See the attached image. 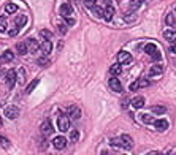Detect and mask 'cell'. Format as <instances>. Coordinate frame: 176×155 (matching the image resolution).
<instances>
[{
  "label": "cell",
  "instance_id": "obj_20",
  "mask_svg": "<svg viewBox=\"0 0 176 155\" xmlns=\"http://www.w3.org/2000/svg\"><path fill=\"white\" fill-rule=\"evenodd\" d=\"M113 16H114V8H113V7H106V10H105V14H103V19H106V21H111V19H113Z\"/></svg>",
  "mask_w": 176,
  "mask_h": 155
},
{
  "label": "cell",
  "instance_id": "obj_47",
  "mask_svg": "<svg viewBox=\"0 0 176 155\" xmlns=\"http://www.w3.org/2000/svg\"><path fill=\"white\" fill-rule=\"evenodd\" d=\"M171 52H173V54H176V44H173V46H171Z\"/></svg>",
  "mask_w": 176,
  "mask_h": 155
},
{
  "label": "cell",
  "instance_id": "obj_30",
  "mask_svg": "<svg viewBox=\"0 0 176 155\" xmlns=\"http://www.w3.org/2000/svg\"><path fill=\"white\" fill-rule=\"evenodd\" d=\"M94 13H95V16H98V18H103L105 10H103V8H100V7H94Z\"/></svg>",
  "mask_w": 176,
  "mask_h": 155
},
{
  "label": "cell",
  "instance_id": "obj_42",
  "mask_svg": "<svg viewBox=\"0 0 176 155\" xmlns=\"http://www.w3.org/2000/svg\"><path fill=\"white\" fill-rule=\"evenodd\" d=\"M165 21H167V24H168V25H173V24H174V18H173V14H168Z\"/></svg>",
  "mask_w": 176,
  "mask_h": 155
},
{
  "label": "cell",
  "instance_id": "obj_50",
  "mask_svg": "<svg viewBox=\"0 0 176 155\" xmlns=\"http://www.w3.org/2000/svg\"><path fill=\"white\" fill-rule=\"evenodd\" d=\"M0 125H2V119H0Z\"/></svg>",
  "mask_w": 176,
  "mask_h": 155
},
{
  "label": "cell",
  "instance_id": "obj_49",
  "mask_svg": "<svg viewBox=\"0 0 176 155\" xmlns=\"http://www.w3.org/2000/svg\"><path fill=\"white\" fill-rule=\"evenodd\" d=\"M103 155H111V153L110 152H103Z\"/></svg>",
  "mask_w": 176,
  "mask_h": 155
},
{
  "label": "cell",
  "instance_id": "obj_33",
  "mask_svg": "<svg viewBox=\"0 0 176 155\" xmlns=\"http://www.w3.org/2000/svg\"><path fill=\"white\" fill-rule=\"evenodd\" d=\"M78 138H80V132H78V130H71V133H70V139L75 142V141H78Z\"/></svg>",
  "mask_w": 176,
  "mask_h": 155
},
{
  "label": "cell",
  "instance_id": "obj_29",
  "mask_svg": "<svg viewBox=\"0 0 176 155\" xmlns=\"http://www.w3.org/2000/svg\"><path fill=\"white\" fill-rule=\"evenodd\" d=\"M137 82H138V89H140V87H148V86H149V79H146V78H141V79H138Z\"/></svg>",
  "mask_w": 176,
  "mask_h": 155
},
{
  "label": "cell",
  "instance_id": "obj_9",
  "mask_svg": "<svg viewBox=\"0 0 176 155\" xmlns=\"http://www.w3.org/2000/svg\"><path fill=\"white\" fill-rule=\"evenodd\" d=\"M40 49H41V52L44 56H48L49 52H51V49H53V44H51V40H44L41 44H40Z\"/></svg>",
  "mask_w": 176,
  "mask_h": 155
},
{
  "label": "cell",
  "instance_id": "obj_31",
  "mask_svg": "<svg viewBox=\"0 0 176 155\" xmlns=\"http://www.w3.org/2000/svg\"><path fill=\"white\" fill-rule=\"evenodd\" d=\"M0 144H2V147H3V149H8V147H10V141H8V138L0 136Z\"/></svg>",
  "mask_w": 176,
  "mask_h": 155
},
{
  "label": "cell",
  "instance_id": "obj_13",
  "mask_svg": "<svg viewBox=\"0 0 176 155\" xmlns=\"http://www.w3.org/2000/svg\"><path fill=\"white\" fill-rule=\"evenodd\" d=\"M154 125H156V128L159 132H165L167 128H168V122L165 120V119H159V120H156L154 122Z\"/></svg>",
  "mask_w": 176,
  "mask_h": 155
},
{
  "label": "cell",
  "instance_id": "obj_11",
  "mask_svg": "<svg viewBox=\"0 0 176 155\" xmlns=\"http://www.w3.org/2000/svg\"><path fill=\"white\" fill-rule=\"evenodd\" d=\"M110 87L114 92H122V86H121V82H119V79H117L116 76H113L111 79H110Z\"/></svg>",
  "mask_w": 176,
  "mask_h": 155
},
{
  "label": "cell",
  "instance_id": "obj_23",
  "mask_svg": "<svg viewBox=\"0 0 176 155\" xmlns=\"http://www.w3.org/2000/svg\"><path fill=\"white\" fill-rule=\"evenodd\" d=\"M121 71H122V70H121V65H119V63H116V65H113V67L110 68V73H111L113 76H119Z\"/></svg>",
  "mask_w": 176,
  "mask_h": 155
},
{
  "label": "cell",
  "instance_id": "obj_8",
  "mask_svg": "<svg viewBox=\"0 0 176 155\" xmlns=\"http://www.w3.org/2000/svg\"><path fill=\"white\" fill-rule=\"evenodd\" d=\"M71 13H73L71 3H64V5L60 7V14H62V18H70Z\"/></svg>",
  "mask_w": 176,
  "mask_h": 155
},
{
  "label": "cell",
  "instance_id": "obj_17",
  "mask_svg": "<svg viewBox=\"0 0 176 155\" xmlns=\"http://www.w3.org/2000/svg\"><path fill=\"white\" fill-rule=\"evenodd\" d=\"M26 22H27V18L24 16V14H19V16H16V19H14L16 27H24V25H26Z\"/></svg>",
  "mask_w": 176,
  "mask_h": 155
},
{
  "label": "cell",
  "instance_id": "obj_15",
  "mask_svg": "<svg viewBox=\"0 0 176 155\" xmlns=\"http://www.w3.org/2000/svg\"><path fill=\"white\" fill-rule=\"evenodd\" d=\"M16 51H18L19 54H22V56H24V54H27V52H29L27 43H22V41H21V43H18V44H16Z\"/></svg>",
  "mask_w": 176,
  "mask_h": 155
},
{
  "label": "cell",
  "instance_id": "obj_22",
  "mask_svg": "<svg viewBox=\"0 0 176 155\" xmlns=\"http://www.w3.org/2000/svg\"><path fill=\"white\" fill-rule=\"evenodd\" d=\"M40 37H41L43 40H51V38H53V32L43 29V30H40Z\"/></svg>",
  "mask_w": 176,
  "mask_h": 155
},
{
  "label": "cell",
  "instance_id": "obj_26",
  "mask_svg": "<svg viewBox=\"0 0 176 155\" xmlns=\"http://www.w3.org/2000/svg\"><path fill=\"white\" fill-rule=\"evenodd\" d=\"M5 62H11L13 59H14V54L11 52V51L8 49V51H5V52H3V57H2Z\"/></svg>",
  "mask_w": 176,
  "mask_h": 155
},
{
  "label": "cell",
  "instance_id": "obj_41",
  "mask_svg": "<svg viewBox=\"0 0 176 155\" xmlns=\"http://www.w3.org/2000/svg\"><path fill=\"white\" fill-rule=\"evenodd\" d=\"M57 30H59V33H62V35H64V33L67 32V27H65L64 24H59V25H57Z\"/></svg>",
  "mask_w": 176,
  "mask_h": 155
},
{
  "label": "cell",
  "instance_id": "obj_34",
  "mask_svg": "<svg viewBox=\"0 0 176 155\" xmlns=\"http://www.w3.org/2000/svg\"><path fill=\"white\" fill-rule=\"evenodd\" d=\"M110 144H111V146H114V147H122L121 138H113V139L110 141Z\"/></svg>",
  "mask_w": 176,
  "mask_h": 155
},
{
  "label": "cell",
  "instance_id": "obj_40",
  "mask_svg": "<svg viewBox=\"0 0 176 155\" xmlns=\"http://www.w3.org/2000/svg\"><path fill=\"white\" fill-rule=\"evenodd\" d=\"M141 2H143V0H132V8L137 10V8L141 5Z\"/></svg>",
  "mask_w": 176,
  "mask_h": 155
},
{
  "label": "cell",
  "instance_id": "obj_24",
  "mask_svg": "<svg viewBox=\"0 0 176 155\" xmlns=\"http://www.w3.org/2000/svg\"><path fill=\"white\" fill-rule=\"evenodd\" d=\"M18 81L21 82V84H24V82H26V71H24V68H21L19 71H18Z\"/></svg>",
  "mask_w": 176,
  "mask_h": 155
},
{
  "label": "cell",
  "instance_id": "obj_43",
  "mask_svg": "<svg viewBox=\"0 0 176 155\" xmlns=\"http://www.w3.org/2000/svg\"><path fill=\"white\" fill-rule=\"evenodd\" d=\"M65 22H67L68 25H73V24H75V19H73V18H65Z\"/></svg>",
  "mask_w": 176,
  "mask_h": 155
},
{
  "label": "cell",
  "instance_id": "obj_44",
  "mask_svg": "<svg viewBox=\"0 0 176 155\" xmlns=\"http://www.w3.org/2000/svg\"><path fill=\"white\" fill-rule=\"evenodd\" d=\"M160 57H162V56H160V52H159V51H157V52L153 56V59H154V60H160Z\"/></svg>",
  "mask_w": 176,
  "mask_h": 155
},
{
  "label": "cell",
  "instance_id": "obj_5",
  "mask_svg": "<svg viewBox=\"0 0 176 155\" xmlns=\"http://www.w3.org/2000/svg\"><path fill=\"white\" fill-rule=\"evenodd\" d=\"M7 86L11 89L14 84H16V81H18V76H16V71H13V70H10V71H7Z\"/></svg>",
  "mask_w": 176,
  "mask_h": 155
},
{
  "label": "cell",
  "instance_id": "obj_12",
  "mask_svg": "<svg viewBox=\"0 0 176 155\" xmlns=\"http://www.w3.org/2000/svg\"><path fill=\"white\" fill-rule=\"evenodd\" d=\"M157 51H159V49H157V46H156L154 43H148V44L144 46V52H146L148 56H151V57H153V56L157 52Z\"/></svg>",
  "mask_w": 176,
  "mask_h": 155
},
{
  "label": "cell",
  "instance_id": "obj_28",
  "mask_svg": "<svg viewBox=\"0 0 176 155\" xmlns=\"http://www.w3.org/2000/svg\"><path fill=\"white\" fill-rule=\"evenodd\" d=\"M16 10H18V7H16L14 3H7V5H5V11H7L8 14H11V13H14Z\"/></svg>",
  "mask_w": 176,
  "mask_h": 155
},
{
  "label": "cell",
  "instance_id": "obj_6",
  "mask_svg": "<svg viewBox=\"0 0 176 155\" xmlns=\"http://www.w3.org/2000/svg\"><path fill=\"white\" fill-rule=\"evenodd\" d=\"M53 144H54V147H56V149L62 150V149H65V147H67V139H65L64 136H56V138L53 139Z\"/></svg>",
  "mask_w": 176,
  "mask_h": 155
},
{
  "label": "cell",
  "instance_id": "obj_10",
  "mask_svg": "<svg viewBox=\"0 0 176 155\" xmlns=\"http://www.w3.org/2000/svg\"><path fill=\"white\" fill-rule=\"evenodd\" d=\"M68 116L71 117V119H80L81 117V109H80V106H70L68 108Z\"/></svg>",
  "mask_w": 176,
  "mask_h": 155
},
{
  "label": "cell",
  "instance_id": "obj_19",
  "mask_svg": "<svg viewBox=\"0 0 176 155\" xmlns=\"http://www.w3.org/2000/svg\"><path fill=\"white\" fill-rule=\"evenodd\" d=\"M27 48H29V52H37V49L40 48L38 46V43L35 41V40H27Z\"/></svg>",
  "mask_w": 176,
  "mask_h": 155
},
{
  "label": "cell",
  "instance_id": "obj_7",
  "mask_svg": "<svg viewBox=\"0 0 176 155\" xmlns=\"http://www.w3.org/2000/svg\"><path fill=\"white\" fill-rule=\"evenodd\" d=\"M121 142H122V147L127 149V150L133 147V139H132L129 135H122V136H121Z\"/></svg>",
  "mask_w": 176,
  "mask_h": 155
},
{
  "label": "cell",
  "instance_id": "obj_18",
  "mask_svg": "<svg viewBox=\"0 0 176 155\" xmlns=\"http://www.w3.org/2000/svg\"><path fill=\"white\" fill-rule=\"evenodd\" d=\"M163 37H165L168 41L176 43V30H165V32H163Z\"/></svg>",
  "mask_w": 176,
  "mask_h": 155
},
{
  "label": "cell",
  "instance_id": "obj_2",
  "mask_svg": "<svg viewBox=\"0 0 176 155\" xmlns=\"http://www.w3.org/2000/svg\"><path fill=\"white\" fill-rule=\"evenodd\" d=\"M5 116H7L8 119H11V120L16 119V117L19 116V108H18V106H13V105H11V106H7V108H5Z\"/></svg>",
  "mask_w": 176,
  "mask_h": 155
},
{
  "label": "cell",
  "instance_id": "obj_27",
  "mask_svg": "<svg viewBox=\"0 0 176 155\" xmlns=\"http://www.w3.org/2000/svg\"><path fill=\"white\" fill-rule=\"evenodd\" d=\"M141 119H143V122L144 123H154L156 120H154V117L153 116H149V114H141Z\"/></svg>",
  "mask_w": 176,
  "mask_h": 155
},
{
  "label": "cell",
  "instance_id": "obj_39",
  "mask_svg": "<svg viewBox=\"0 0 176 155\" xmlns=\"http://www.w3.org/2000/svg\"><path fill=\"white\" fill-rule=\"evenodd\" d=\"M46 146H48V141H46V136H43L40 139V149H46Z\"/></svg>",
  "mask_w": 176,
  "mask_h": 155
},
{
  "label": "cell",
  "instance_id": "obj_37",
  "mask_svg": "<svg viewBox=\"0 0 176 155\" xmlns=\"http://www.w3.org/2000/svg\"><path fill=\"white\" fill-rule=\"evenodd\" d=\"M124 19L132 22V21H135V19H137V16H135V13H129V14H125V16H124Z\"/></svg>",
  "mask_w": 176,
  "mask_h": 155
},
{
  "label": "cell",
  "instance_id": "obj_48",
  "mask_svg": "<svg viewBox=\"0 0 176 155\" xmlns=\"http://www.w3.org/2000/svg\"><path fill=\"white\" fill-rule=\"evenodd\" d=\"M148 155H163V153H160V152H151V153H148Z\"/></svg>",
  "mask_w": 176,
  "mask_h": 155
},
{
  "label": "cell",
  "instance_id": "obj_21",
  "mask_svg": "<svg viewBox=\"0 0 176 155\" xmlns=\"http://www.w3.org/2000/svg\"><path fill=\"white\" fill-rule=\"evenodd\" d=\"M165 111H167V108L165 106H160V105H156V106L151 108V112H154V114H163Z\"/></svg>",
  "mask_w": 176,
  "mask_h": 155
},
{
  "label": "cell",
  "instance_id": "obj_51",
  "mask_svg": "<svg viewBox=\"0 0 176 155\" xmlns=\"http://www.w3.org/2000/svg\"><path fill=\"white\" fill-rule=\"evenodd\" d=\"M2 60H3V59H2V57H0V62H2Z\"/></svg>",
  "mask_w": 176,
  "mask_h": 155
},
{
  "label": "cell",
  "instance_id": "obj_38",
  "mask_svg": "<svg viewBox=\"0 0 176 155\" xmlns=\"http://www.w3.org/2000/svg\"><path fill=\"white\" fill-rule=\"evenodd\" d=\"M18 32H19V27H13V29L8 30V35H10V37H16Z\"/></svg>",
  "mask_w": 176,
  "mask_h": 155
},
{
  "label": "cell",
  "instance_id": "obj_36",
  "mask_svg": "<svg viewBox=\"0 0 176 155\" xmlns=\"http://www.w3.org/2000/svg\"><path fill=\"white\" fill-rule=\"evenodd\" d=\"M38 63H40L41 67H48V65H49V60H48L46 57H40V59H38Z\"/></svg>",
  "mask_w": 176,
  "mask_h": 155
},
{
  "label": "cell",
  "instance_id": "obj_35",
  "mask_svg": "<svg viewBox=\"0 0 176 155\" xmlns=\"http://www.w3.org/2000/svg\"><path fill=\"white\" fill-rule=\"evenodd\" d=\"M95 2H97V0H84V7L86 8H94L95 7Z\"/></svg>",
  "mask_w": 176,
  "mask_h": 155
},
{
  "label": "cell",
  "instance_id": "obj_16",
  "mask_svg": "<svg viewBox=\"0 0 176 155\" xmlns=\"http://www.w3.org/2000/svg\"><path fill=\"white\" fill-rule=\"evenodd\" d=\"M132 105H133V108H135V109L143 108V106H144V98H143V97H137V98H133V100H132Z\"/></svg>",
  "mask_w": 176,
  "mask_h": 155
},
{
  "label": "cell",
  "instance_id": "obj_45",
  "mask_svg": "<svg viewBox=\"0 0 176 155\" xmlns=\"http://www.w3.org/2000/svg\"><path fill=\"white\" fill-rule=\"evenodd\" d=\"M129 106V100L125 98V100H122V108H127Z\"/></svg>",
  "mask_w": 176,
  "mask_h": 155
},
{
  "label": "cell",
  "instance_id": "obj_46",
  "mask_svg": "<svg viewBox=\"0 0 176 155\" xmlns=\"http://www.w3.org/2000/svg\"><path fill=\"white\" fill-rule=\"evenodd\" d=\"M103 2H105L106 7H111V0H103Z\"/></svg>",
  "mask_w": 176,
  "mask_h": 155
},
{
  "label": "cell",
  "instance_id": "obj_32",
  "mask_svg": "<svg viewBox=\"0 0 176 155\" xmlns=\"http://www.w3.org/2000/svg\"><path fill=\"white\" fill-rule=\"evenodd\" d=\"M37 86H38V79L32 81V82L29 84V87H27V90H26V92H27V93H32V92H34V89H35Z\"/></svg>",
  "mask_w": 176,
  "mask_h": 155
},
{
  "label": "cell",
  "instance_id": "obj_4",
  "mask_svg": "<svg viewBox=\"0 0 176 155\" xmlns=\"http://www.w3.org/2000/svg\"><path fill=\"white\" fill-rule=\"evenodd\" d=\"M53 132H54L53 123L49 122V120H44V122L41 123V133H43V136H49V135H53Z\"/></svg>",
  "mask_w": 176,
  "mask_h": 155
},
{
  "label": "cell",
  "instance_id": "obj_14",
  "mask_svg": "<svg viewBox=\"0 0 176 155\" xmlns=\"http://www.w3.org/2000/svg\"><path fill=\"white\" fill-rule=\"evenodd\" d=\"M160 73H163V65H153V67H151V70H149L151 76H157Z\"/></svg>",
  "mask_w": 176,
  "mask_h": 155
},
{
  "label": "cell",
  "instance_id": "obj_25",
  "mask_svg": "<svg viewBox=\"0 0 176 155\" xmlns=\"http://www.w3.org/2000/svg\"><path fill=\"white\" fill-rule=\"evenodd\" d=\"M7 27H8V24H7V18L2 16L0 18V33L2 32H7Z\"/></svg>",
  "mask_w": 176,
  "mask_h": 155
},
{
  "label": "cell",
  "instance_id": "obj_3",
  "mask_svg": "<svg viewBox=\"0 0 176 155\" xmlns=\"http://www.w3.org/2000/svg\"><path fill=\"white\" fill-rule=\"evenodd\" d=\"M117 62H119V65H129L130 62H132V56H130V52H119V56H117Z\"/></svg>",
  "mask_w": 176,
  "mask_h": 155
},
{
  "label": "cell",
  "instance_id": "obj_1",
  "mask_svg": "<svg viewBox=\"0 0 176 155\" xmlns=\"http://www.w3.org/2000/svg\"><path fill=\"white\" fill-rule=\"evenodd\" d=\"M57 127H59L60 132H68V130H70V120H68V117H67L65 114L59 116V119H57Z\"/></svg>",
  "mask_w": 176,
  "mask_h": 155
}]
</instances>
